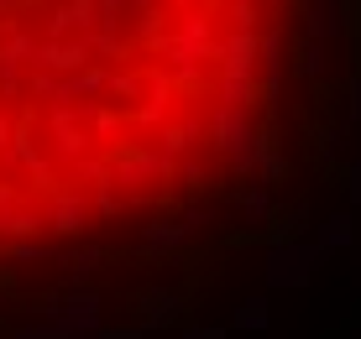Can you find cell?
I'll list each match as a JSON object with an SVG mask.
<instances>
[{
    "instance_id": "cell-1",
    "label": "cell",
    "mask_w": 361,
    "mask_h": 339,
    "mask_svg": "<svg viewBox=\"0 0 361 339\" xmlns=\"http://www.w3.org/2000/svg\"><path fill=\"white\" fill-rule=\"evenodd\" d=\"M361 0H0V313L163 308L330 183Z\"/></svg>"
}]
</instances>
